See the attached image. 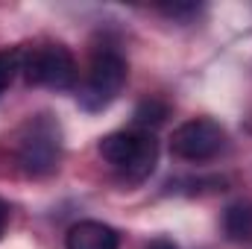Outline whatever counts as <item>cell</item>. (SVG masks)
Here are the masks:
<instances>
[{
  "mask_svg": "<svg viewBox=\"0 0 252 249\" xmlns=\"http://www.w3.org/2000/svg\"><path fill=\"white\" fill-rule=\"evenodd\" d=\"M100 156L115 164L129 182H141L156 167L158 141L150 132H112L100 141Z\"/></svg>",
  "mask_w": 252,
  "mask_h": 249,
  "instance_id": "cell-1",
  "label": "cell"
},
{
  "mask_svg": "<svg viewBox=\"0 0 252 249\" xmlns=\"http://www.w3.org/2000/svg\"><path fill=\"white\" fill-rule=\"evenodd\" d=\"M9 67H12V62L0 53V94H3V88H6V82H9V73H12Z\"/></svg>",
  "mask_w": 252,
  "mask_h": 249,
  "instance_id": "cell-9",
  "label": "cell"
},
{
  "mask_svg": "<svg viewBox=\"0 0 252 249\" xmlns=\"http://www.w3.org/2000/svg\"><path fill=\"white\" fill-rule=\"evenodd\" d=\"M223 141H226L223 126L208 121V118H196L173 132L170 150H173V156H179L185 161H205L223 150Z\"/></svg>",
  "mask_w": 252,
  "mask_h": 249,
  "instance_id": "cell-4",
  "label": "cell"
},
{
  "mask_svg": "<svg viewBox=\"0 0 252 249\" xmlns=\"http://www.w3.org/2000/svg\"><path fill=\"white\" fill-rule=\"evenodd\" d=\"M18 161L30 176H44L59 161V138L47 121L30 124L27 135L18 144Z\"/></svg>",
  "mask_w": 252,
  "mask_h": 249,
  "instance_id": "cell-5",
  "label": "cell"
},
{
  "mask_svg": "<svg viewBox=\"0 0 252 249\" xmlns=\"http://www.w3.org/2000/svg\"><path fill=\"white\" fill-rule=\"evenodd\" d=\"M118 244H121L118 232L100 220H82L70 226L64 238L67 249H118Z\"/></svg>",
  "mask_w": 252,
  "mask_h": 249,
  "instance_id": "cell-6",
  "label": "cell"
},
{
  "mask_svg": "<svg viewBox=\"0 0 252 249\" xmlns=\"http://www.w3.org/2000/svg\"><path fill=\"white\" fill-rule=\"evenodd\" d=\"M18 56L27 82L50 88H70L76 82V62L62 44H47L41 50H21Z\"/></svg>",
  "mask_w": 252,
  "mask_h": 249,
  "instance_id": "cell-2",
  "label": "cell"
},
{
  "mask_svg": "<svg viewBox=\"0 0 252 249\" xmlns=\"http://www.w3.org/2000/svg\"><path fill=\"white\" fill-rule=\"evenodd\" d=\"M223 229H226L229 241H238V244L252 241V205L250 202L229 205L226 214H223Z\"/></svg>",
  "mask_w": 252,
  "mask_h": 249,
  "instance_id": "cell-7",
  "label": "cell"
},
{
  "mask_svg": "<svg viewBox=\"0 0 252 249\" xmlns=\"http://www.w3.org/2000/svg\"><path fill=\"white\" fill-rule=\"evenodd\" d=\"M124 82H126V62L118 53L103 50V53L94 56V62L88 67V76H85L79 103L88 112H100V109H106L121 94Z\"/></svg>",
  "mask_w": 252,
  "mask_h": 249,
  "instance_id": "cell-3",
  "label": "cell"
},
{
  "mask_svg": "<svg viewBox=\"0 0 252 249\" xmlns=\"http://www.w3.org/2000/svg\"><path fill=\"white\" fill-rule=\"evenodd\" d=\"M147 249H179V247H176L173 241H167V238H158V241H153Z\"/></svg>",
  "mask_w": 252,
  "mask_h": 249,
  "instance_id": "cell-10",
  "label": "cell"
},
{
  "mask_svg": "<svg viewBox=\"0 0 252 249\" xmlns=\"http://www.w3.org/2000/svg\"><path fill=\"white\" fill-rule=\"evenodd\" d=\"M167 115H170V109H167V103L164 100H158V97H147V100H141L138 106H135V126L138 129H144V132H150V129H156V126H161L167 121Z\"/></svg>",
  "mask_w": 252,
  "mask_h": 249,
  "instance_id": "cell-8",
  "label": "cell"
},
{
  "mask_svg": "<svg viewBox=\"0 0 252 249\" xmlns=\"http://www.w3.org/2000/svg\"><path fill=\"white\" fill-rule=\"evenodd\" d=\"M6 220H9V208L0 202V238H3V232H6Z\"/></svg>",
  "mask_w": 252,
  "mask_h": 249,
  "instance_id": "cell-11",
  "label": "cell"
}]
</instances>
